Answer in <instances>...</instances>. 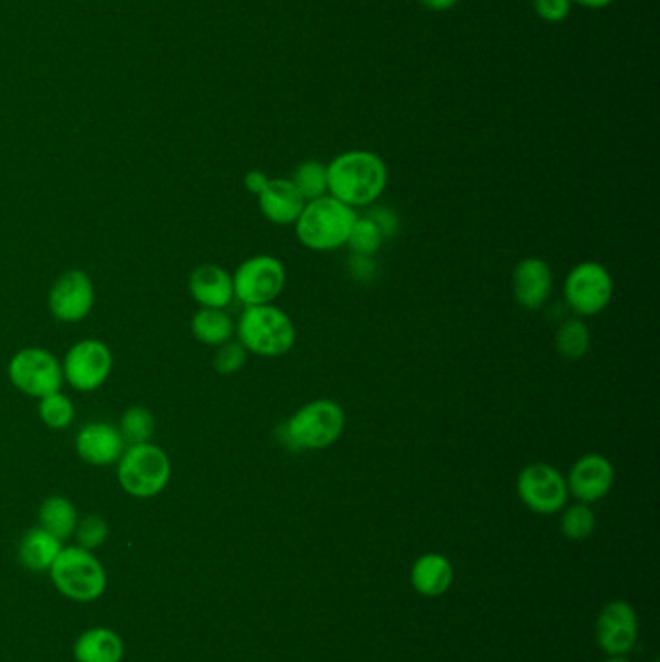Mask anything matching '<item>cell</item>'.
<instances>
[{"mask_svg": "<svg viewBox=\"0 0 660 662\" xmlns=\"http://www.w3.org/2000/svg\"><path fill=\"white\" fill-rule=\"evenodd\" d=\"M326 167L328 194L353 210L378 202L390 181L386 161L374 151H346Z\"/></svg>", "mask_w": 660, "mask_h": 662, "instance_id": "obj_1", "label": "cell"}, {"mask_svg": "<svg viewBox=\"0 0 660 662\" xmlns=\"http://www.w3.org/2000/svg\"><path fill=\"white\" fill-rule=\"evenodd\" d=\"M614 297V279L607 265L581 262L573 265L563 281V299L578 318L599 317Z\"/></svg>", "mask_w": 660, "mask_h": 662, "instance_id": "obj_7", "label": "cell"}, {"mask_svg": "<svg viewBox=\"0 0 660 662\" xmlns=\"http://www.w3.org/2000/svg\"><path fill=\"white\" fill-rule=\"evenodd\" d=\"M39 419L51 430H64L74 421V405L62 392L39 399Z\"/></svg>", "mask_w": 660, "mask_h": 662, "instance_id": "obj_28", "label": "cell"}, {"mask_svg": "<svg viewBox=\"0 0 660 662\" xmlns=\"http://www.w3.org/2000/svg\"><path fill=\"white\" fill-rule=\"evenodd\" d=\"M60 550H62V541L47 533L46 529L36 528L23 534L18 556L28 570L41 573L51 570Z\"/></svg>", "mask_w": 660, "mask_h": 662, "instance_id": "obj_20", "label": "cell"}, {"mask_svg": "<svg viewBox=\"0 0 660 662\" xmlns=\"http://www.w3.org/2000/svg\"><path fill=\"white\" fill-rule=\"evenodd\" d=\"M78 512L74 504L64 496L47 498L39 508V523L47 533L53 534L59 541H67L78 528Z\"/></svg>", "mask_w": 660, "mask_h": 662, "instance_id": "obj_23", "label": "cell"}, {"mask_svg": "<svg viewBox=\"0 0 660 662\" xmlns=\"http://www.w3.org/2000/svg\"><path fill=\"white\" fill-rule=\"evenodd\" d=\"M287 285V270L279 258L256 254L234 270V299L244 307L273 304Z\"/></svg>", "mask_w": 660, "mask_h": 662, "instance_id": "obj_9", "label": "cell"}, {"mask_svg": "<svg viewBox=\"0 0 660 662\" xmlns=\"http://www.w3.org/2000/svg\"><path fill=\"white\" fill-rule=\"evenodd\" d=\"M607 662H630V661H626V659H618V656H614V659H610V661Z\"/></svg>", "mask_w": 660, "mask_h": 662, "instance_id": "obj_38", "label": "cell"}, {"mask_svg": "<svg viewBox=\"0 0 660 662\" xmlns=\"http://www.w3.org/2000/svg\"><path fill=\"white\" fill-rule=\"evenodd\" d=\"M357 218V210L328 194L304 203L294 223V233L304 249L331 252L347 247Z\"/></svg>", "mask_w": 660, "mask_h": 662, "instance_id": "obj_3", "label": "cell"}, {"mask_svg": "<svg viewBox=\"0 0 660 662\" xmlns=\"http://www.w3.org/2000/svg\"><path fill=\"white\" fill-rule=\"evenodd\" d=\"M597 525V518L594 512L589 508V504L568 505L563 508L562 521H560V529L566 539L570 541H586L587 536H591Z\"/></svg>", "mask_w": 660, "mask_h": 662, "instance_id": "obj_27", "label": "cell"}, {"mask_svg": "<svg viewBox=\"0 0 660 662\" xmlns=\"http://www.w3.org/2000/svg\"><path fill=\"white\" fill-rule=\"evenodd\" d=\"M119 430L128 445L146 444L156 434V417L146 407H130L120 419Z\"/></svg>", "mask_w": 660, "mask_h": 662, "instance_id": "obj_26", "label": "cell"}, {"mask_svg": "<svg viewBox=\"0 0 660 662\" xmlns=\"http://www.w3.org/2000/svg\"><path fill=\"white\" fill-rule=\"evenodd\" d=\"M597 640L608 655H626L638 640V618L628 602L607 604L597 620Z\"/></svg>", "mask_w": 660, "mask_h": 662, "instance_id": "obj_14", "label": "cell"}, {"mask_svg": "<svg viewBox=\"0 0 660 662\" xmlns=\"http://www.w3.org/2000/svg\"><path fill=\"white\" fill-rule=\"evenodd\" d=\"M554 287L552 268L542 258H523L511 273V289L521 309L539 310L547 304Z\"/></svg>", "mask_w": 660, "mask_h": 662, "instance_id": "obj_15", "label": "cell"}, {"mask_svg": "<svg viewBox=\"0 0 660 662\" xmlns=\"http://www.w3.org/2000/svg\"><path fill=\"white\" fill-rule=\"evenodd\" d=\"M234 333L248 353L263 359L283 357L293 349L297 341L293 320L276 304L247 307Z\"/></svg>", "mask_w": 660, "mask_h": 662, "instance_id": "obj_4", "label": "cell"}, {"mask_svg": "<svg viewBox=\"0 0 660 662\" xmlns=\"http://www.w3.org/2000/svg\"><path fill=\"white\" fill-rule=\"evenodd\" d=\"M349 265V273L354 281L359 283H370L376 275L374 257H360V254H351L347 260Z\"/></svg>", "mask_w": 660, "mask_h": 662, "instance_id": "obj_34", "label": "cell"}, {"mask_svg": "<svg viewBox=\"0 0 660 662\" xmlns=\"http://www.w3.org/2000/svg\"><path fill=\"white\" fill-rule=\"evenodd\" d=\"M346 411L333 399H314L300 405L278 429L279 444L291 452L326 450L346 430Z\"/></svg>", "mask_w": 660, "mask_h": 662, "instance_id": "obj_2", "label": "cell"}, {"mask_svg": "<svg viewBox=\"0 0 660 662\" xmlns=\"http://www.w3.org/2000/svg\"><path fill=\"white\" fill-rule=\"evenodd\" d=\"M74 534L78 546L86 550L99 549L109 536V525L101 515H86L82 521H78Z\"/></svg>", "mask_w": 660, "mask_h": 662, "instance_id": "obj_31", "label": "cell"}, {"mask_svg": "<svg viewBox=\"0 0 660 662\" xmlns=\"http://www.w3.org/2000/svg\"><path fill=\"white\" fill-rule=\"evenodd\" d=\"M188 291L200 309L226 310L234 301L233 275L221 265H198L188 278Z\"/></svg>", "mask_w": 660, "mask_h": 662, "instance_id": "obj_17", "label": "cell"}, {"mask_svg": "<svg viewBox=\"0 0 660 662\" xmlns=\"http://www.w3.org/2000/svg\"><path fill=\"white\" fill-rule=\"evenodd\" d=\"M124 656V643L113 630L93 628L83 632L74 645L78 662H120Z\"/></svg>", "mask_w": 660, "mask_h": 662, "instance_id": "obj_19", "label": "cell"}, {"mask_svg": "<svg viewBox=\"0 0 660 662\" xmlns=\"http://www.w3.org/2000/svg\"><path fill=\"white\" fill-rule=\"evenodd\" d=\"M117 465L120 487L130 496H158L171 481L169 455L151 442L128 445Z\"/></svg>", "mask_w": 660, "mask_h": 662, "instance_id": "obj_5", "label": "cell"}, {"mask_svg": "<svg viewBox=\"0 0 660 662\" xmlns=\"http://www.w3.org/2000/svg\"><path fill=\"white\" fill-rule=\"evenodd\" d=\"M382 244L383 237L380 229L367 215L357 218L351 234L347 239V247L351 249V252L360 254V257H374L376 252L382 249Z\"/></svg>", "mask_w": 660, "mask_h": 662, "instance_id": "obj_29", "label": "cell"}, {"mask_svg": "<svg viewBox=\"0 0 660 662\" xmlns=\"http://www.w3.org/2000/svg\"><path fill=\"white\" fill-rule=\"evenodd\" d=\"M518 496L531 512L552 515L568 505V482L556 467L531 463L518 474Z\"/></svg>", "mask_w": 660, "mask_h": 662, "instance_id": "obj_10", "label": "cell"}, {"mask_svg": "<svg viewBox=\"0 0 660 662\" xmlns=\"http://www.w3.org/2000/svg\"><path fill=\"white\" fill-rule=\"evenodd\" d=\"M554 347L556 353L566 361H581L591 349V331L583 318H568L562 322L556 330Z\"/></svg>", "mask_w": 660, "mask_h": 662, "instance_id": "obj_24", "label": "cell"}, {"mask_svg": "<svg viewBox=\"0 0 660 662\" xmlns=\"http://www.w3.org/2000/svg\"><path fill=\"white\" fill-rule=\"evenodd\" d=\"M571 2H578V4L586 8H607L614 0H571Z\"/></svg>", "mask_w": 660, "mask_h": 662, "instance_id": "obj_37", "label": "cell"}, {"mask_svg": "<svg viewBox=\"0 0 660 662\" xmlns=\"http://www.w3.org/2000/svg\"><path fill=\"white\" fill-rule=\"evenodd\" d=\"M616 481L612 461L600 453L581 455L568 474V492L581 504H593L607 496Z\"/></svg>", "mask_w": 660, "mask_h": 662, "instance_id": "obj_13", "label": "cell"}, {"mask_svg": "<svg viewBox=\"0 0 660 662\" xmlns=\"http://www.w3.org/2000/svg\"><path fill=\"white\" fill-rule=\"evenodd\" d=\"M113 370V353L99 339H82L68 349L62 374L78 392L90 393L106 384Z\"/></svg>", "mask_w": 660, "mask_h": 662, "instance_id": "obj_11", "label": "cell"}, {"mask_svg": "<svg viewBox=\"0 0 660 662\" xmlns=\"http://www.w3.org/2000/svg\"><path fill=\"white\" fill-rule=\"evenodd\" d=\"M190 330L203 345L219 347L233 339L237 324L226 310L200 309L192 317Z\"/></svg>", "mask_w": 660, "mask_h": 662, "instance_id": "obj_22", "label": "cell"}, {"mask_svg": "<svg viewBox=\"0 0 660 662\" xmlns=\"http://www.w3.org/2000/svg\"><path fill=\"white\" fill-rule=\"evenodd\" d=\"M127 450L120 430L109 422H88L76 437L80 460L96 467L113 465Z\"/></svg>", "mask_w": 660, "mask_h": 662, "instance_id": "obj_16", "label": "cell"}, {"mask_svg": "<svg viewBox=\"0 0 660 662\" xmlns=\"http://www.w3.org/2000/svg\"><path fill=\"white\" fill-rule=\"evenodd\" d=\"M291 182L299 190L300 197L304 198V202L328 197V167L312 159L302 161L294 169Z\"/></svg>", "mask_w": 660, "mask_h": 662, "instance_id": "obj_25", "label": "cell"}, {"mask_svg": "<svg viewBox=\"0 0 660 662\" xmlns=\"http://www.w3.org/2000/svg\"><path fill=\"white\" fill-rule=\"evenodd\" d=\"M268 182H270V177L263 173V171H258V169L248 171V173L244 174V187H247L248 192L254 194V197H258V194L268 187Z\"/></svg>", "mask_w": 660, "mask_h": 662, "instance_id": "obj_35", "label": "cell"}, {"mask_svg": "<svg viewBox=\"0 0 660 662\" xmlns=\"http://www.w3.org/2000/svg\"><path fill=\"white\" fill-rule=\"evenodd\" d=\"M8 378L16 390L41 399L60 392L64 384L62 362L41 347H26L8 362Z\"/></svg>", "mask_w": 660, "mask_h": 662, "instance_id": "obj_8", "label": "cell"}, {"mask_svg": "<svg viewBox=\"0 0 660 662\" xmlns=\"http://www.w3.org/2000/svg\"><path fill=\"white\" fill-rule=\"evenodd\" d=\"M49 572L53 578L54 588L72 601H96L103 595L107 588L103 565L91 554V550L82 546H68L60 550Z\"/></svg>", "mask_w": 660, "mask_h": 662, "instance_id": "obj_6", "label": "cell"}, {"mask_svg": "<svg viewBox=\"0 0 660 662\" xmlns=\"http://www.w3.org/2000/svg\"><path fill=\"white\" fill-rule=\"evenodd\" d=\"M411 580L420 595L438 596L450 589L453 570L442 554H424L414 562Z\"/></svg>", "mask_w": 660, "mask_h": 662, "instance_id": "obj_21", "label": "cell"}, {"mask_svg": "<svg viewBox=\"0 0 660 662\" xmlns=\"http://www.w3.org/2000/svg\"><path fill=\"white\" fill-rule=\"evenodd\" d=\"M96 304V287L82 270H68L49 291V310L59 322L76 324L88 318Z\"/></svg>", "mask_w": 660, "mask_h": 662, "instance_id": "obj_12", "label": "cell"}, {"mask_svg": "<svg viewBox=\"0 0 660 662\" xmlns=\"http://www.w3.org/2000/svg\"><path fill=\"white\" fill-rule=\"evenodd\" d=\"M422 7H427L432 12H446L458 4L459 0H420Z\"/></svg>", "mask_w": 660, "mask_h": 662, "instance_id": "obj_36", "label": "cell"}, {"mask_svg": "<svg viewBox=\"0 0 660 662\" xmlns=\"http://www.w3.org/2000/svg\"><path fill=\"white\" fill-rule=\"evenodd\" d=\"M248 354L250 353L242 347L239 339L237 341L231 339V341L218 347V351L213 354V369L221 377L237 374L247 367Z\"/></svg>", "mask_w": 660, "mask_h": 662, "instance_id": "obj_30", "label": "cell"}, {"mask_svg": "<svg viewBox=\"0 0 660 662\" xmlns=\"http://www.w3.org/2000/svg\"><path fill=\"white\" fill-rule=\"evenodd\" d=\"M533 7L544 22L558 23L570 16L571 0H533Z\"/></svg>", "mask_w": 660, "mask_h": 662, "instance_id": "obj_32", "label": "cell"}, {"mask_svg": "<svg viewBox=\"0 0 660 662\" xmlns=\"http://www.w3.org/2000/svg\"><path fill=\"white\" fill-rule=\"evenodd\" d=\"M367 218L380 229L383 241L399 233V215L390 208H372L367 211Z\"/></svg>", "mask_w": 660, "mask_h": 662, "instance_id": "obj_33", "label": "cell"}, {"mask_svg": "<svg viewBox=\"0 0 660 662\" xmlns=\"http://www.w3.org/2000/svg\"><path fill=\"white\" fill-rule=\"evenodd\" d=\"M304 203L291 179H270L258 194V208L263 218L279 227L294 225Z\"/></svg>", "mask_w": 660, "mask_h": 662, "instance_id": "obj_18", "label": "cell"}]
</instances>
